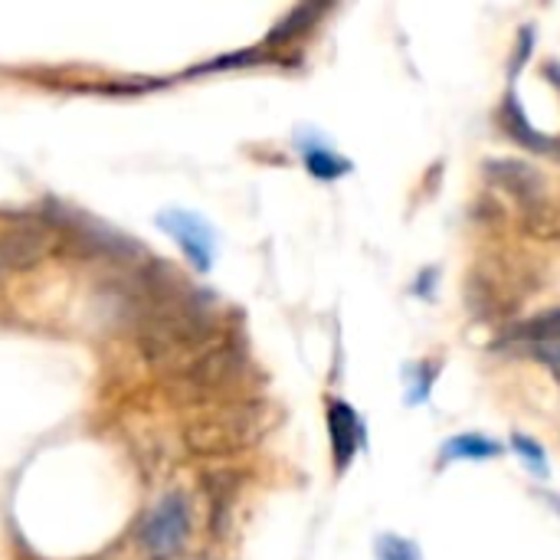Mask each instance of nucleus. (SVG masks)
<instances>
[{
  "label": "nucleus",
  "mask_w": 560,
  "mask_h": 560,
  "mask_svg": "<svg viewBox=\"0 0 560 560\" xmlns=\"http://www.w3.org/2000/svg\"><path fill=\"white\" fill-rule=\"evenodd\" d=\"M213 338V318L207 308H200L197 302H164L158 305L138 335L141 354L151 368H190L200 354H207Z\"/></svg>",
  "instance_id": "nucleus-1"
},
{
  "label": "nucleus",
  "mask_w": 560,
  "mask_h": 560,
  "mask_svg": "<svg viewBox=\"0 0 560 560\" xmlns=\"http://www.w3.org/2000/svg\"><path fill=\"white\" fill-rule=\"evenodd\" d=\"M259 436V413L236 407L213 417H197L187 423L184 440L194 456H226L246 450Z\"/></svg>",
  "instance_id": "nucleus-2"
},
{
  "label": "nucleus",
  "mask_w": 560,
  "mask_h": 560,
  "mask_svg": "<svg viewBox=\"0 0 560 560\" xmlns=\"http://www.w3.org/2000/svg\"><path fill=\"white\" fill-rule=\"evenodd\" d=\"M56 243L59 233L49 223L26 220L20 226H10L7 233H0V279L39 266L56 249Z\"/></svg>",
  "instance_id": "nucleus-3"
},
{
  "label": "nucleus",
  "mask_w": 560,
  "mask_h": 560,
  "mask_svg": "<svg viewBox=\"0 0 560 560\" xmlns=\"http://www.w3.org/2000/svg\"><path fill=\"white\" fill-rule=\"evenodd\" d=\"M190 532V512L184 495H167L141 528V548L151 558H171Z\"/></svg>",
  "instance_id": "nucleus-4"
},
{
  "label": "nucleus",
  "mask_w": 560,
  "mask_h": 560,
  "mask_svg": "<svg viewBox=\"0 0 560 560\" xmlns=\"http://www.w3.org/2000/svg\"><path fill=\"white\" fill-rule=\"evenodd\" d=\"M515 338L535 361H541L551 371H560V308L541 312L538 318L525 322L515 331Z\"/></svg>",
  "instance_id": "nucleus-5"
},
{
  "label": "nucleus",
  "mask_w": 560,
  "mask_h": 560,
  "mask_svg": "<svg viewBox=\"0 0 560 560\" xmlns=\"http://www.w3.org/2000/svg\"><path fill=\"white\" fill-rule=\"evenodd\" d=\"M161 226H167L174 233V240L180 243V249L187 253V259L197 269H210V262H213V233L200 217L174 210V213L161 217Z\"/></svg>",
  "instance_id": "nucleus-6"
},
{
  "label": "nucleus",
  "mask_w": 560,
  "mask_h": 560,
  "mask_svg": "<svg viewBox=\"0 0 560 560\" xmlns=\"http://www.w3.org/2000/svg\"><path fill=\"white\" fill-rule=\"evenodd\" d=\"M486 174L492 177V184L505 187L512 197H518L532 210L541 207V174L528 167L525 161H489Z\"/></svg>",
  "instance_id": "nucleus-7"
},
{
  "label": "nucleus",
  "mask_w": 560,
  "mask_h": 560,
  "mask_svg": "<svg viewBox=\"0 0 560 560\" xmlns=\"http://www.w3.org/2000/svg\"><path fill=\"white\" fill-rule=\"evenodd\" d=\"M328 433H331L335 466H338V469H348V463L354 459V453H358V446H361V440H364V430H361L358 413H354L348 404L335 400V404L328 407Z\"/></svg>",
  "instance_id": "nucleus-8"
},
{
  "label": "nucleus",
  "mask_w": 560,
  "mask_h": 560,
  "mask_svg": "<svg viewBox=\"0 0 560 560\" xmlns=\"http://www.w3.org/2000/svg\"><path fill=\"white\" fill-rule=\"evenodd\" d=\"M236 364L240 358L233 354V348H210L207 354H200L187 371H184V384L194 387V390H210V387H220L223 381H230L236 374Z\"/></svg>",
  "instance_id": "nucleus-9"
},
{
  "label": "nucleus",
  "mask_w": 560,
  "mask_h": 560,
  "mask_svg": "<svg viewBox=\"0 0 560 560\" xmlns=\"http://www.w3.org/2000/svg\"><path fill=\"white\" fill-rule=\"evenodd\" d=\"M505 128H509V135H512L515 141H522V144L532 148L535 154H560V141L541 135L538 128H532V121H528V115L522 112L518 98H509V102H505Z\"/></svg>",
  "instance_id": "nucleus-10"
},
{
  "label": "nucleus",
  "mask_w": 560,
  "mask_h": 560,
  "mask_svg": "<svg viewBox=\"0 0 560 560\" xmlns=\"http://www.w3.org/2000/svg\"><path fill=\"white\" fill-rule=\"evenodd\" d=\"M499 453H502V446L489 436H479V433H466V436H456L446 443L450 459H492Z\"/></svg>",
  "instance_id": "nucleus-11"
},
{
  "label": "nucleus",
  "mask_w": 560,
  "mask_h": 560,
  "mask_svg": "<svg viewBox=\"0 0 560 560\" xmlns=\"http://www.w3.org/2000/svg\"><path fill=\"white\" fill-rule=\"evenodd\" d=\"M305 167L318 180H338V177H345L351 171V164L345 158H338L335 151H328V148H308L305 151Z\"/></svg>",
  "instance_id": "nucleus-12"
},
{
  "label": "nucleus",
  "mask_w": 560,
  "mask_h": 560,
  "mask_svg": "<svg viewBox=\"0 0 560 560\" xmlns=\"http://www.w3.org/2000/svg\"><path fill=\"white\" fill-rule=\"evenodd\" d=\"M325 13V7H295L272 33H269V39L272 43H282V39H289V36H295V33H302V30H308L318 16Z\"/></svg>",
  "instance_id": "nucleus-13"
},
{
  "label": "nucleus",
  "mask_w": 560,
  "mask_h": 560,
  "mask_svg": "<svg viewBox=\"0 0 560 560\" xmlns=\"http://www.w3.org/2000/svg\"><path fill=\"white\" fill-rule=\"evenodd\" d=\"M512 443H515V453H518V456L528 463V469H532L535 476H548V459H545V450H541L535 440H528V436H522V433H518Z\"/></svg>",
  "instance_id": "nucleus-14"
},
{
  "label": "nucleus",
  "mask_w": 560,
  "mask_h": 560,
  "mask_svg": "<svg viewBox=\"0 0 560 560\" xmlns=\"http://www.w3.org/2000/svg\"><path fill=\"white\" fill-rule=\"evenodd\" d=\"M377 558L381 560H417V551L410 541H400V538H381L377 545Z\"/></svg>",
  "instance_id": "nucleus-15"
}]
</instances>
